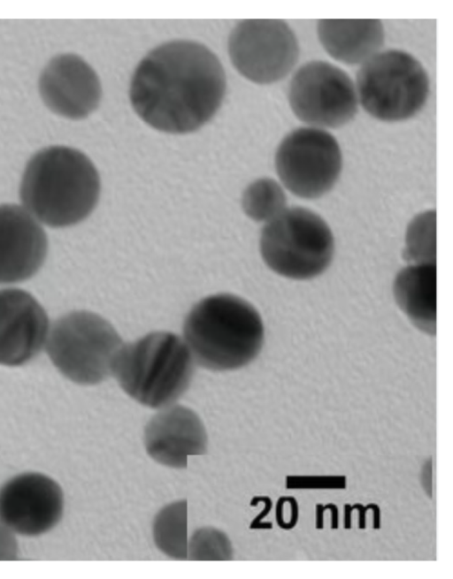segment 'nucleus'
I'll use <instances>...</instances> for the list:
<instances>
[{
	"label": "nucleus",
	"mask_w": 453,
	"mask_h": 579,
	"mask_svg": "<svg viewBox=\"0 0 453 579\" xmlns=\"http://www.w3.org/2000/svg\"><path fill=\"white\" fill-rule=\"evenodd\" d=\"M396 304L411 322L429 335L436 331V263H413L393 284Z\"/></svg>",
	"instance_id": "obj_17"
},
{
	"label": "nucleus",
	"mask_w": 453,
	"mask_h": 579,
	"mask_svg": "<svg viewBox=\"0 0 453 579\" xmlns=\"http://www.w3.org/2000/svg\"><path fill=\"white\" fill-rule=\"evenodd\" d=\"M265 503V509L261 512L257 518L252 522L251 528L268 529L266 525L261 523V520L270 512L273 502L269 497H256L251 501V506H257L258 502Z\"/></svg>",
	"instance_id": "obj_26"
},
{
	"label": "nucleus",
	"mask_w": 453,
	"mask_h": 579,
	"mask_svg": "<svg viewBox=\"0 0 453 579\" xmlns=\"http://www.w3.org/2000/svg\"><path fill=\"white\" fill-rule=\"evenodd\" d=\"M18 553L16 535L0 519V560H15Z\"/></svg>",
	"instance_id": "obj_24"
},
{
	"label": "nucleus",
	"mask_w": 453,
	"mask_h": 579,
	"mask_svg": "<svg viewBox=\"0 0 453 579\" xmlns=\"http://www.w3.org/2000/svg\"><path fill=\"white\" fill-rule=\"evenodd\" d=\"M207 433L198 415L191 408L173 404L160 408L145 426L144 446L157 463L184 469L188 456L204 454Z\"/></svg>",
	"instance_id": "obj_15"
},
{
	"label": "nucleus",
	"mask_w": 453,
	"mask_h": 579,
	"mask_svg": "<svg viewBox=\"0 0 453 579\" xmlns=\"http://www.w3.org/2000/svg\"><path fill=\"white\" fill-rule=\"evenodd\" d=\"M344 476H287V489H344Z\"/></svg>",
	"instance_id": "obj_22"
},
{
	"label": "nucleus",
	"mask_w": 453,
	"mask_h": 579,
	"mask_svg": "<svg viewBox=\"0 0 453 579\" xmlns=\"http://www.w3.org/2000/svg\"><path fill=\"white\" fill-rule=\"evenodd\" d=\"M226 76L217 56L193 41L161 44L137 65L129 97L133 109L156 130L182 134L206 124L226 92Z\"/></svg>",
	"instance_id": "obj_1"
},
{
	"label": "nucleus",
	"mask_w": 453,
	"mask_h": 579,
	"mask_svg": "<svg viewBox=\"0 0 453 579\" xmlns=\"http://www.w3.org/2000/svg\"><path fill=\"white\" fill-rule=\"evenodd\" d=\"M403 256L413 263H436V212L419 213L409 223L405 232Z\"/></svg>",
	"instance_id": "obj_20"
},
{
	"label": "nucleus",
	"mask_w": 453,
	"mask_h": 579,
	"mask_svg": "<svg viewBox=\"0 0 453 579\" xmlns=\"http://www.w3.org/2000/svg\"><path fill=\"white\" fill-rule=\"evenodd\" d=\"M233 557L234 550L229 537L215 527H201L188 540L187 560H229Z\"/></svg>",
	"instance_id": "obj_21"
},
{
	"label": "nucleus",
	"mask_w": 453,
	"mask_h": 579,
	"mask_svg": "<svg viewBox=\"0 0 453 579\" xmlns=\"http://www.w3.org/2000/svg\"><path fill=\"white\" fill-rule=\"evenodd\" d=\"M327 509L331 511V529H336L339 527V509L333 502L327 504Z\"/></svg>",
	"instance_id": "obj_28"
},
{
	"label": "nucleus",
	"mask_w": 453,
	"mask_h": 579,
	"mask_svg": "<svg viewBox=\"0 0 453 579\" xmlns=\"http://www.w3.org/2000/svg\"><path fill=\"white\" fill-rule=\"evenodd\" d=\"M319 40L335 60L347 65L364 64L379 52L384 42L381 21L365 19H319Z\"/></svg>",
	"instance_id": "obj_16"
},
{
	"label": "nucleus",
	"mask_w": 453,
	"mask_h": 579,
	"mask_svg": "<svg viewBox=\"0 0 453 579\" xmlns=\"http://www.w3.org/2000/svg\"><path fill=\"white\" fill-rule=\"evenodd\" d=\"M50 331L42 306L25 290L0 289V365L16 367L35 358Z\"/></svg>",
	"instance_id": "obj_13"
},
{
	"label": "nucleus",
	"mask_w": 453,
	"mask_h": 579,
	"mask_svg": "<svg viewBox=\"0 0 453 579\" xmlns=\"http://www.w3.org/2000/svg\"><path fill=\"white\" fill-rule=\"evenodd\" d=\"M184 341L202 367L240 369L259 354L265 336L258 311L244 299L217 293L197 302L183 324Z\"/></svg>",
	"instance_id": "obj_3"
},
{
	"label": "nucleus",
	"mask_w": 453,
	"mask_h": 579,
	"mask_svg": "<svg viewBox=\"0 0 453 579\" xmlns=\"http://www.w3.org/2000/svg\"><path fill=\"white\" fill-rule=\"evenodd\" d=\"M63 513V491L44 474L22 473L0 487V519L15 535H42L59 522Z\"/></svg>",
	"instance_id": "obj_11"
},
{
	"label": "nucleus",
	"mask_w": 453,
	"mask_h": 579,
	"mask_svg": "<svg viewBox=\"0 0 453 579\" xmlns=\"http://www.w3.org/2000/svg\"><path fill=\"white\" fill-rule=\"evenodd\" d=\"M287 500L288 512L286 515L285 498L281 496L278 499L275 507V519L280 529L288 530L293 529L298 522L299 507L297 500L293 496H287Z\"/></svg>",
	"instance_id": "obj_23"
},
{
	"label": "nucleus",
	"mask_w": 453,
	"mask_h": 579,
	"mask_svg": "<svg viewBox=\"0 0 453 579\" xmlns=\"http://www.w3.org/2000/svg\"><path fill=\"white\" fill-rule=\"evenodd\" d=\"M153 540L157 549L174 560H187V500L180 499L163 507L152 523Z\"/></svg>",
	"instance_id": "obj_18"
},
{
	"label": "nucleus",
	"mask_w": 453,
	"mask_h": 579,
	"mask_svg": "<svg viewBox=\"0 0 453 579\" xmlns=\"http://www.w3.org/2000/svg\"><path fill=\"white\" fill-rule=\"evenodd\" d=\"M259 248L265 264L290 279L305 280L323 273L334 251L333 232L327 223L307 208H286L266 222Z\"/></svg>",
	"instance_id": "obj_5"
},
{
	"label": "nucleus",
	"mask_w": 453,
	"mask_h": 579,
	"mask_svg": "<svg viewBox=\"0 0 453 579\" xmlns=\"http://www.w3.org/2000/svg\"><path fill=\"white\" fill-rule=\"evenodd\" d=\"M356 90L363 109L376 119L398 122L424 107L429 80L423 65L400 50L379 51L359 68Z\"/></svg>",
	"instance_id": "obj_7"
},
{
	"label": "nucleus",
	"mask_w": 453,
	"mask_h": 579,
	"mask_svg": "<svg viewBox=\"0 0 453 579\" xmlns=\"http://www.w3.org/2000/svg\"><path fill=\"white\" fill-rule=\"evenodd\" d=\"M38 89L49 110L69 119L87 118L102 97L96 72L74 53L52 57L40 74Z\"/></svg>",
	"instance_id": "obj_12"
},
{
	"label": "nucleus",
	"mask_w": 453,
	"mask_h": 579,
	"mask_svg": "<svg viewBox=\"0 0 453 579\" xmlns=\"http://www.w3.org/2000/svg\"><path fill=\"white\" fill-rule=\"evenodd\" d=\"M100 178L91 160L66 146H50L27 162L19 186L22 206L41 224L66 227L95 209Z\"/></svg>",
	"instance_id": "obj_2"
},
{
	"label": "nucleus",
	"mask_w": 453,
	"mask_h": 579,
	"mask_svg": "<svg viewBox=\"0 0 453 579\" xmlns=\"http://www.w3.org/2000/svg\"><path fill=\"white\" fill-rule=\"evenodd\" d=\"M287 203L284 189L271 178L254 180L245 188L242 197L245 214L252 220L265 224L283 211Z\"/></svg>",
	"instance_id": "obj_19"
},
{
	"label": "nucleus",
	"mask_w": 453,
	"mask_h": 579,
	"mask_svg": "<svg viewBox=\"0 0 453 579\" xmlns=\"http://www.w3.org/2000/svg\"><path fill=\"white\" fill-rule=\"evenodd\" d=\"M288 100L299 120L322 129L349 123L358 103L351 78L338 66L322 60L310 61L295 72Z\"/></svg>",
	"instance_id": "obj_9"
},
{
	"label": "nucleus",
	"mask_w": 453,
	"mask_h": 579,
	"mask_svg": "<svg viewBox=\"0 0 453 579\" xmlns=\"http://www.w3.org/2000/svg\"><path fill=\"white\" fill-rule=\"evenodd\" d=\"M274 164L280 182L290 193L313 200L328 193L338 180L342 156L338 141L329 132L300 127L280 141Z\"/></svg>",
	"instance_id": "obj_8"
},
{
	"label": "nucleus",
	"mask_w": 453,
	"mask_h": 579,
	"mask_svg": "<svg viewBox=\"0 0 453 579\" xmlns=\"http://www.w3.org/2000/svg\"><path fill=\"white\" fill-rule=\"evenodd\" d=\"M327 510V504L323 506L321 504H317L316 505V520H315V527L317 529H321L324 527V517L323 514L324 512Z\"/></svg>",
	"instance_id": "obj_27"
},
{
	"label": "nucleus",
	"mask_w": 453,
	"mask_h": 579,
	"mask_svg": "<svg viewBox=\"0 0 453 579\" xmlns=\"http://www.w3.org/2000/svg\"><path fill=\"white\" fill-rule=\"evenodd\" d=\"M228 54L237 72L257 84L285 78L299 57V46L290 27L280 19H245L230 33Z\"/></svg>",
	"instance_id": "obj_10"
},
{
	"label": "nucleus",
	"mask_w": 453,
	"mask_h": 579,
	"mask_svg": "<svg viewBox=\"0 0 453 579\" xmlns=\"http://www.w3.org/2000/svg\"><path fill=\"white\" fill-rule=\"evenodd\" d=\"M112 375L133 400L160 409L186 392L194 375V359L177 334L155 331L123 345Z\"/></svg>",
	"instance_id": "obj_4"
},
{
	"label": "nucleus",
	"mask_w": 453,
	"mask_h": 579,
	"mask_svg": "<svg viewBox=\"0 0 453 579\" xmlns=\"http://www.w3.org/2000/svg\"><path fill=\"white\" fill-rule=\"evenodd\" d=\"M372 503H370L366 506H363L360 503H356L353 506L349 504L344 505V517H343V527L345 529H349L351 528V512L353 510H357L358 512V528L360 529H365V514L368 510L372 508Z\"/></svg>",
	"instance_id": "obj_25"
},
{
	"label": "nucleus",
	"mask_w": 453,
	"mask_h": 579,
	"mask_svg": "<svg viewBox=\"0 0 453 579\" xmlns=\"http://www.w3.org/2000/svg\"><path fill=\"white\" fill-rule=\"evenodd\" d=\"M48 239L41 223L23 206L0 205V284L32 278L42 266Z\"/></svg>",
	"instance_id": "obj_14"
},
{
	"label": "nucleus",
	"mask_w": 453,
	"mask_h": 579,
	"mask_svg": "<svg viewBox=\"0 0 453 579\" xmlns=\"http://www.w3.org/2000/svg\"><path fill=\"white\" fill-rule=\"evenodd\" d=\"M123 345L107 320L86 310L73 311L58 318L50 327L45 343L58 370L83 385H96L112 375Z\"/></svg>",
	"instance_id": "obj_6"
}]
</instances>
